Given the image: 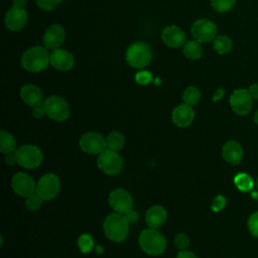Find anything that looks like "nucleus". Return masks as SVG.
<instances>
[{
    "label": "nucleus",
    "mask_w": 258,
    "mask_h": 258,
    "mask_svg": "<svg viewBox=\"0 0 258 258\" xmlns=\"http://www.w3.org/2000/svg\"><path fill=\"white\" fill-rule=\"evenodd\" d=\"M50 53L43 46H32L26 49L21 56L22 67L31 73H39L50 63Z\"/></svg>",
    "instance_id": "obj_1"
},
{
    "label": "nucleus",
    "mask_w": 258,
    "mask_h": 258,
    "mask_svg": "<svg viewBox=\"0 0 258 258\" xmlns=\"http://www.w3.org/2000/svg\"><path fill=\"white\" fill-rule=\"evenodd\" d=\"M103 230L109 240L120 243L127 238L129 224L122 214L114 213L107 216L104 220Z\"/></svg>",
    "instance_id": "obj_2"
},
{
    "label": "nucleus",
    "mask_w": 258,
    "mask_h": 258,
    "mask_svg": "<svg viewBox=\"0 0 258 258\" xmlns=\"http://www.w3.org/2000/svg\"><path fill=\"white\" fill-rule=\"evenodd\" d=\"M139 245L143 252L151 256H157L164 252L166 240L164 236L153 228L145 229L139 235Z\"/></svg>",
    "instance_id": "obj_3"
},
{
    "label": "nucleus",
    "mask_w": 258,
    "mask_h": 258,
    "mask_svg": "<svg viewBox=\"0 0 258 258\" xmlns=\"http://www.w3.org/2000/svg\"><path fill=\"white\" fill-rule=\"evenodd\" d=\"M151 48L143 41L134 42L127 48L126 60L133 69H143L147 67L151 61Z\"/></svg>",
    "instance_id": "obj_4"
},
{
    "label": "nucleus",
    "mask_w": 258,
    "mask_h": 258,
    "mask_svg": "<svg viewBox=\"0 0 258 258\" xmlns=\"http://www.w3.org/2000/svg\"><path fill=\"white\" fill-rule=\"evenodd\" d=\"M15 154L17 157V163L20 166L28 169L39 166L43 159L41 150L37 146L31 144H25L18 147Z\"/></svg>",
    "instance_id": "obj_5"
},
{
    "label": "nucleus",
    "mask_w": 258,
    "mask_h": 258,
    "mask_svg": "<svg viewBox=\"0 0 258 258\" xmlns=\"http://www.w3.org/2000/svg\"><path fill=\"white\" fill-rule=\"evenodd\" d=\"M46 115L57 122L64 121L70 116V107L68 102L60 96L52 95L49 96L43 102Z\"/></svg>",
    "instance_id": "obj_6"
},
{
    "label": "nucleus",
    "mask_w": 258,
    "mask_h": 258,
    "mask_svg": "<svg viewBox=\"0 0 258 258\" xmlns=\"http://www.w3.org/2000/svg\"><path fill=\"white\" fill-rule=\"evenodd\" d=\"M98 167L108 175H115L119 173L123 166V159L118 151L111 149H104L97 158Z\"/></svg>",
    "instance_id": "obj_7"
},
{
    "label": "nucleus",
    "mask_w": 258,
    "mask_h": 258,
    "mask_svg": "<svg viewBox=\"0 0 258 258\" xmlns=\"http://www.w3.org/2000/svg\"><path fill=\"white\" fill-rule=\"evenodd\" d=\"M60 188L59 178L54 173L43 174L36 183V194H38L43 201L54 199Z\"/></svg>",
    "instance_id": "obj_8"
},
{
    "label": "nucleus",
    "mask_w": 258,
    "mask_h": 258,
    "mask_svg": "<svg viewBox=\"0 0 258 258\" xmlns=\"http://www.w3.org/2000/svg\"><path fill=\"white\" fill-rule=\"evenodd\" d=\"M190 31L194 39L203 43L214 40L217 36L218 29L213 21L208 19H199L194 22Z\"/></svg>",
    "instance_id": "obj_9"
},
{
    "label": "nucleus",
    "mask_w": 258,
    "mask_h": 258,
    "mask_svg": "<svg viewBox=\"0 0 258 258\" xmlns=\"http://www.w3.org/2000/svg\"><path fill=\"white\" fill-rule=\"evenodd\" d=\"M79 145L88 154H100L106 149V138L97 132H87L80 138Z\"/></svg>",
    "instance_id": "obj_10"
},
{
    "label": "nucleus",
    "mask_w": 258,
    "mask_h": 258,
    "mask_svg": "<svg viewBox=\"0 0 258 258\" xmlns=\"http://www.w3.org/2000/svg\"><path fill=\"white\" fill-rule=\"evenodd\" d=\"M252 100L248 90L237 89L230 96V106L236 114L244 116L251 111Z\"/></svg>",
    "instance_id": "obj_11"
},
{
    "label": "nucleus",
    "mask_w": 258,
    "mask_h": 258,
    "mask_svg": "<svg viewBox=\"0 0 258 258\" xmlns=\"http://www.w3.org/2000/svg\"><path fill=\"white\" fill-rule=\"evenodd\" d=\"M109 205L115 213L123 215L133 209V200L130 194L124 188H115L110 192Z\"/></svg>",
    "instance_id": "obj_12"
},
{
    "label": "nucleus",
    "mask_w": 258,
    "mask_h": 258,
    "mask_svg": "<svg viewBox=\"0 0 258 258\" xmlns=\"http://www.w3.org/2000/svg\"><path fill=\"white\" fill-rule=\"evenodd\" d=\"M11 185L13 190L23 198H27L36 192V183L34 179L24 172H18L13 175Z\"/></svg>",
    "instance_id": "obj_13"
},
{
    "label": "nucleus",
    "mask_w": 258,
    "mask_h": 258,
    "mask_svg": "<svg viewBox=\"0 0 258 258\" xmlns=\"http://www.w3.org/2000/svg\"><path fill=\"white\" fill-rule=\"evenodd\" d=\"M66 38V30L60 24H51L43 34L44 47L49 50L59 48Z\"/></svg>",
    "instance_id": "obj_14"
},
{
    "label": "nucleus",
    "mask_w": 258,
    "mask_h": 258,
    "mask_svg": "<svg viewBox=\"0 0 258 258\" xmlns=\"http://www.w3.org/2000/svg\"><path fill=\"white\" fill-rule=\"evenodd\" d=\"M161 39L167 46L178 48L186 42V36L183 30L176 25H168L161 32Z\"/></svg>",
    "instance_id": "obj_15"
},
{
    "label": "nucleus",
    "mask_w": 258,
    "mask_h": 258,
    "mask_svg": "<svg viewBox=\"0 0 258 258\" xmlns=\"http://www.w3.org/2000/svg\"><path fill=\"white\" fill-rule=\"evenodd\" d=\"M27 12L24 8H10L5 15V25L11 31H19L21 30L27 22Z\"/></svg>",
    "instance_id": "obj_16"
},
{
    "label": "nucleus",
    "mask_w": 258,
    "mask_h": 258,
    "mask_svg": "<svg viewBox=\"0 0 258 258\" xmlns=\"http://www.w3.org/2000/svg\"><path fill=\"white\" fill-rule=\"evenodd\" d=\"M50 64L58 71H70L75 64V57L73 53L64 48H56L50 53Z\"/></svg>",
    "instance_id": "obj_17"
},
{
    "label": "nucleus",
    "mask_w": 258,
    "mask_h": 258,
    "mask_svg": "<svg viewBox=\"0 0 258 258\" xmlns=\"http://www.w3.org/2000/svg\"><path fill=\"white\" fill-rule=\"evenodd\" d=\"M195 112L191 106L182 103L176 106L171 114V119L177 127H187L194 121Z\"/></svg>",
    "instance_id": "obj_18"
},
{
    "label": "nucleus",
    "mask_w": 258,
    "mask_h": 258,
    "mask_svg": "<svg viewBox=\"0 0 258 258\" xmlns=\"http://www.w3.org/2000/svg\"><path fill=\"white\" fill-rule=\"evenodd\" d=\"M20 97L26 105L32 108L41 106L43 105V102H44L43 94L41 90L32 84H27L21 88Z\"/></svg>",
    "instance_id": "obj_19"
},
{
    "label": "nucleus",
    "mask_w": 258,
    "mask_h": 258,
    "mask_svg": "<svg viewBox=\"0 0 258 258\" xmlns=\"http://www.w3.org/2000/svg\"><path fill=\"white\" fill-rule=\"evenodd\" d=\"M222 155L228 163L237 165L242 161L243 158L242 146L235 140H229L223 145Z\"/></svg>",
    "instance_id": "obj_20"
},
{
    "label": "nucleus",
    "mask_w": 258,
    "mask_h": 258,
    "mask_svg": "<svg viewBox=\"0 0 258 258\" xmlns=\"http://www.w3.org/2000/svg\"><path fill=\"white\" fill-rule=\"evenodd\" d=\"M167 219L166 210L159 205L151 206L145 215V221L149 228L157 229L161 227Z\"/></svg>",
    "instance_id": "obj_21"
},
{
    "label": "nucleus",
    "mask_w": 258,
    "mask_h": 258,
    "mask_svg": "<svg viewBox=\"0 0 258 258\" xmlns=\"http://www.w3.org/2000/svg\"><path fill=\"white\" fill-rule=\"evenodd\" d=\"M182 53L189 59H199L203 55V47L201 42L196 39L187 40L182 46Z\"/></svg>",
    "instance_id": "obj_22"
},
{
    "label": "nucleus",
    "mask_w": 258,
    "mask_h": 258,
    "mask_svg": "<svg viewBox=\"0 0 258 258\" xmlns=\"http://www.w3.org/2000/svg\"><path fill=\"white\" fill-rule=\"evenodd\" d=\"M16 149H17L16 140L14 136L5 130H1L0 131V151L2 153L8 154V153L15 152Z\"/></svg>",
    "instance_id": "obj_23"
},
{
    "label": "nucleus",
    "mask_w": 258,
    "mask_h": 258,
    "mask_svg": "<svg viewBox=\"0 0 258 258\" xmlns=\"http://www.w3.org/2000/svg\"><path fill=\"white\" fill-rule=\"evenodd\" d=\"M213 48L219 54H226L233 48L232 39L226 35H218L213 40Z\"/></svg>",
    "instance_id": "obj_24"
},
{
    "label": "nucleus",
    "mask_w": 258,
    "mask_h": 258,
    "mask_svg": "<svg viewBox=\"0 0 258 258\" xmlns=\"http://www.w3.org/2000/svg\"><path fill=\"white\" fill-rule=\"evenodd\" d=\"M234 183L236 185V187L243 192H247V191H251L254 187V180L253 178L245 173V172H240L238 173L235 177H234Z\"/></svg>",
    "instance_id": "obj_25"
},
{
    "label": "nucleus",
    "mask_w": 258,
    "mask_h": 258,
    "mask_svg": "<svg viewBox=\"0 0 258 258\" xmlns=\"http://www.w3.org/2000/svg\"><path fill=\"white\" fill-rule=\"evenodd\" d=\"M124 144H125V138L118 131H112L106 137V148L108 149L119 151L123 148Z\"/></svg>",
    "instance_id": "obj_26"
},
{
    "label": "nucleus",
    "mask_w": 258,
    "mask_h": 258,
    "mask_svg": "<svg viewBox=\"0 0 258 258\" xmlns=\"http://www.w3.org/2000/svg\"><path fill=\"white\" fill-rule=\"evenodd\" d=\"M200 100H201V92L197 87L189 86L182 93L183 103H185L191 107L197 105L200 102Z\"/></svg>",
    "instance_id": "obj_27"
},
{
    "label": "nucleus",
    "mask_w": 258,
    "mask_h": 258,
    "mask_svg": "<svg viewBox=\"0 0 258 258\" xmlns=\"http://www.w3.org/2000/svg\"><path fill=\"white\" fill-rule=\"evenodd\" d=\"M78 246L84 254L91 252L94 248V240L92 236L89 234H82L78 239Z\"/></svg>",
    "instance_id": "obj_28"
},
{
    "label": "nucleus",
    "mask_w": 258,
    "mask_h": 258,
    "mask_svg": "<svg viewBox=\"0 0 258 258\" xmlns=\"http://www.w3.org/2000/svg\"><path fill=\"white\" fill-rule=\"evenodd\" d=\"M236 0H211V5L213 9L217 12L224 13L232 9L235 5Z\"/></svg>",
    "instance_id": "obj_29"
},
{
    "label": "nucleus",
    "mask_w": 258,
    "mask_h": 258,
    "mask_svg": "<svg viewBox=\"0 0 258 258\" xmlns=\"http://www.w3.org/2000/svg\"><path fill=\"white\" fill-rule=\"evenodd\" d=\"M42 202H43V200L41 199V197L38 194L34 192L26 198L25 207L28 211H31V212L37 211L41 207Z\"/></svg>",
    "instance_id": "obj_30"
},
{
    "label": "nucleus",
    "mask_w": 258,
    "mask_h": 258,
    "mask_svg": "<svg viewBox=\"0 0 258 258\" xmlns=\"http://www.w3.org/2000/svg\"><path fill=\"white\" fill-rule=\"evenodd\" d=\"M248 230L250 232V234L255 237L258 238V211L254 212L250 215L249 219H248Z\"/></svg>",
    "instance_id": "obj_31"
},
{
    "label": "nucleus",
    "mask_w": 258,
    "mask_h": 258,
    "mask_svg": "<svg viewBox=\"0 0 258 258\" xmlns=\"http://www.w3.org/2000/svg\"><path fill=\"white\" fill-rule=\"evenodd\" d=\"M174 245L179 251L186 250L189 246V239L185 234L179 233L174 237Z\"/></svg>",
    "instance_id": "obj_32"
},
{
    "label": "nucleus",
    "mask_w": 258,
    "mask_h": 258,
    "mask_svg": "<svg viewBox=\"0 0 258 258\" xmlns=\"http://www.w3.org/2000/svg\"><path fill=\"white\" fill-rule=\"evenodd\" d=\"M135 81L139 85H148L153 81V77L150 72L148 71H140L135 75Z\"/></svg>",
    "instance_id": "obj_33"
},
{
    "label": "nucleus",
    "mask_w": 258,
    "mask_h": 258,
    "mask_svg": "<svg viewBox=\"0 0 258 258\" xmlns=\"http://www.w3.org/2000/svg\"><path fill=\"white\" fill-rule=\"evenodd\" d=\"M61 0H36L37 6L45 11H50L59 5Z\"/></svg>",
    "instance_id": "obj_34"
},
{
    "label": "nucleus",
    "mask_w": 258,
    "mask_h": 258,
    "mask_svg": "<svg viewBox=\"0 0 258 258\" xmlns=\"http://www.w3.org/2000/svg\"><path fill=\"white\" fill-rule=\"evenodd\" d=\"M227 204V201L225 199V197L223 196H217L214 200H213V203H212V210L214 212H219L221 210H223L225 208Z\"/></svg>",
    "instance_id": "obj_35"
},
{
    "label": "nucleus",
    "mask_w": 258,
    "mask_h": 258,
    "mask_svg": "<svg viewBox=\"0 0 258 258\" xmlns=\"http://www.w3.org/2000/svg\"><path fill=\"white\" fill-rule=\"evenodd\" d=\"M123 216L125 217V219H126V221L128 222L129 225L130 224H135L138 221V219H139L138 213L135 210H133V209L127 211L125 214H123Z\"/></svg>",
    "instance_id": "obj_36"
},
{
    "label": "nucleus",
    "mask_w": 258,
    "mask_h": 258,
    "mask_svg": "<svg viewBox=\"0 0 258 258\" xmlns=\"http://www.w3.org/2000/svg\"><path fill=\"white\" fill-rule=\"evenodd\" d=\"M32 115L35 117V118H41L43 117L44 115H46L45 113V109L43 107V105L41 106H37V107H34L33 110H32Z\"/></svg>",
    "instance_id": "obj_37"
},
{
    "label": "nucleus",
    "mask_w": 258,
    "mask_h": 258,
    "mask_svg": "<svg viewBox=\"0 0 258 258\" xmlns=\"http://www.w3.org/2000/svg\"><path fill=\"white\" fill-rule=\"evenodd\" d=\"M248 92H249V95L251 96L252 99L258 100V83L252 84V85L249 87Z\"/></svg>",
    "instance_id": "obj_38"
},
{
    "label": "nucleus",
    "mask_w": 258,
    "mask_h": 258,
    "mask_svg": "<svg viewBox=\"0 0 258 258\" xmlns=\"http://www.w3.org/2000/svg\"><path fill=\"white\" fill-rule=\"evenodd\" d=\"M175 258H198L197 255L188 250H181L178 252Z\"/></svg>",
    "instance_id": "obj_39"
},
{
    "label": "nucleus",
    "mask_w": 258,
    "mask_h": 258,
    "mask_svg": "<svg viewBox=\"0 0 258 258\" xmlns=\"http://www.w3.org/2000/svg\"><path fill=\"white\" fill-rule=\"evenodd\" d=\"M5 162H6L7 164H9V165H13L15 162H17V157H16L15 152H12V153H8V154H6Z\"/></svg>",
    "instance_id": "obj_40"
},
{
    "label": "nucleus",
    "mask_w": 258,
    "mask_h": 258,
    "mask_svg": "<svg viewBox=\"0 0 258 258\" xmlns=\"http://www.w3.org/2000/svg\"><path fill=\"white\" fill-rule=\"evenodd\" d=\"M224 94H225L224 89L219 88V89L214 93V95H213V102H218L219 100H221V99L223 98Z\"/></svg>",
    "instance_id": "obj_41"
},
{
    "label": "nucleus",
    "mask_w": 258,
    "mask_h": 258,
    "mask_svg": "<svg viewBox=\"0 0 258 258\" xmlns=\"http://www.w3.org/2000/svg\"><path fill=\"white\" fill-rule=\"evenodd\" d=\"M12 5L16 8H24L26 5V0H12Z\"/></svg>",
    "instance_id": "obj_42"
},
{
    "label": "nucleus",
    "mask_w": 258,
    "mask_h": 258,
    "mask_svg": "<svg viewBox=\"0 0 258 258\" xmlns=\"http://www.w3.org/2000/svg\"><path fill=\"white\" fill-rule=\"evenodd\" d=\"M254 122L258 125V110L254 113Z\"/></svg>",
    "instance_id": "obj_43"
},
{
    "label": "nucleus",
    "mask_w": 258,
    "mask_h": 258,
    "mask_svg": "<svg viewBox=\"0 0 258 258\" xmlns=\"http://www.w3.org/2000/svg\"><path fill=\"white\" fill-rule=\"evenodd\" d=\"M96 251H97V253L101 254V253L103 252V248H102L101 246H97V247H96Z\"/></svg>",
    "instance_id": "obj_44"
},
{
    "label": "nucleus",
    "mask_w": 258,
    "mask_h": 258,
    "mask_svg": "<svg viewBox=\"0 0 258 258\" xmlns=\"http://www.w3.org/2000/svg\"><path fill=\"white\" fill-rule=\"evenodd\" d=\"M255 185H256V187H257V196H258V178H257L256 181H255Z\"/></svg>",
    "instance_id": "obj_45"
}]
</instances>
